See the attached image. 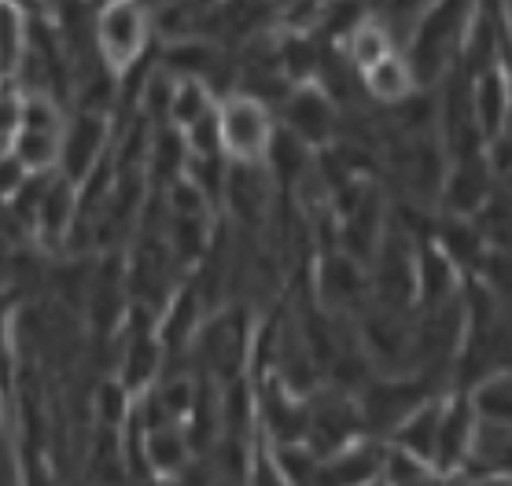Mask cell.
Returning <instances> with one entry per match:
<instances>
[{"mask_svg":"<svg viewBox=\"0 0 512 486\" xmlns=\"http://www.w3.org/2000/svg\"><path fill=\"white\" fill-rule=\"evenodd\" d=\"M258 317L247 306H222L214 310L199 328L196 343H192V369L199 376L222 383H233L247 376L251 365V343H255Z\"/></svg>","mask_w":512,"mask_h":486,"instance_id":"obj_1","label":"cell"},{"mask_svg":"<svg viewBox=\"0 0 512 486\" xmlns=\"http://www.w3.org/2000/svg\"><path fill=\"white\" fill-rule=\"evenodd\" d=\"M96 56L115 78L140 67V59L152 52L155 23L148 0H104L96 8L93 26Z\"/></svg>","mask_w":512,"mask_h":486,"instance_id":"obj_2","label":"cell"},{"mask_svg":"<svg viewBox=\"0 0 512 486\" xmlns=\"http://www.w3.org/2000/svg\"><path fill=\"white\" fill-rule=\"evenodd\" d=\"M446 391H450V387H443V383L424 376V372L373 376V380L358 391V409H361V420H365V431H369L373 439L384 442L420 402H428V398L446 394Z\"/></svg>","mask_w":512,"mask_h":486,"instance_id":"obj_3","label":"cell"},{"mask_svg":"<svg viewBox=\"0 0 512 486\" xmlns=\"http://www.w3.org/2000/svg\"><path fill=\"white\" fill-rule=\"evenodd\" d=\"M277 111L247 93H229L218 100L222 155L229 162H266L277 137Z\"/></svg>","mask_w":512,"mask_h":486,"instance_id":"obj_4","label":"cell"},{"mask_svg":"<svg viewBox=\"0 0 512 486\" xmlns=\"http://www.w3.org/2000/svg\"><path fill=\"white\" fill-rule=\"evenodd\" d=\"M310 291H314V302L328 317L358 321L361 313L373 306V277H369V266H361L358 258L343 255L336 247L321 251Z\"/></svg>","mask_w":512,"mask_h":486,"instance_id":"obj_5","label":"cell"},{"mask_svg":"<svg viewBox=\"0 0 512 486\" xmlns=\"http://www.w3.org/2000/svg\"><path fill=\"white\" fill-rule=\"evenodd\" d=\"M255 383V431L269 446H306L310 398L295 394L277 376H258Z\"/></svg>","mask_w":512,"mask_h":486,"instance_id":"obj_6","label":"cell"},{"mask_svg":"<svg viewBox=\"0 0 512 486\" xmlns=\"http://www.w3.org/2000/svg\"><path fill=\"white\" fill-rule=\"evenodd\" d=\"M111 148H115V115L74 107L63 126V140H59V174L82 185L111 155Z\"/></svg>","mask_w":512,"mask_h":486,"instance_id":"obj_7","label":"cell"},{"mask_svg":"<svg viewBox=\"0 0 512 486\" xmlns=\"http://www.w3.org/2000/svg\"><path fill=\"white\" fill-rule=\"evenodd\" d=\"M365 420L358 409V394L336 391V387H317L310 394V428H306V446L325 457L350 442L365 439Z\"/></svg>","mask_w":512,"mask_h":486,"instance_id":"obj_8","label":"cell"},{"mask_svg":"<svg viewBox=\"0 0 512 486\" xmlns=\"http://www.w3.org/2000/svg\"><path fill=\"white\" fill-rule=\"evenodd\" d=\"M222 207L236 229L258 232L277 207V181L269 177L266 162H229Z\"/></svg>","mask_w":512,"mask_h":486,"instance_id":"obj_9","label":"cell"},{"mask_svg":"<svg viewBox=\"0 0 512 486\" xmlns=\"http://www.w3.org/2000/svg\"><path fill=\"white\" fill-rule=\"evenodd\" d=\"M277 122L314 151L328 148L339 137V107L328 100L321 85H295L280 104Z\"/></svg>","mask_w":512,"mask_h":486,"instance_id":"obj_10","label":"cell"},{"mask_svg":"<svg viewBox=\"0 0 512 486\" xmlns=\"http://www.w3.org/2000/svg\"><path fill=\"white\" fill-rule=\"evenodd\" d=\"M498 174L490 166L487 151L479 155H465V159H450L443 177V188H439V207L443 214H454V218H476L479 207L494 196L498 188Z\"/></svg>","mask_w":512,"mask_h":486,"instance_id":"obj_11","label":"cell"},{"mask_svg":"<svg viewBox=\"0 0 512 486\" xmlns=\"http://www.w3.org/2000/svg\"><path fill=\"white\" fill-rule=\"evenodd\" d=\"M479 413L468 391H446L443 413H439V446H435V472L446 479H457L465 472L468 450L476 439Z\"/></svg>","mask_w":512,"mask_h":486,"instance_id":"obj_12","label":"cell"},{"mask_svg":"<svg viewBox=\"0 0 512 486\" xmlns=\"http://www.w3.org/2000/svg\"><path fill=\"white\" fill-rule=\"evenodd\" d=\"M74 225H78V185L56 170V174L48 177L45 192H41V203H37V210H34L30 243H41L52 255H63Z\"/></svg>","mask_w":512,"mask_h":486,"instance_id":"obj_13","label":"cell"},{"mask_svg":"<svg viewBox=\"0 0 512 486\" xmlns=\"http://www.w3.org/2000/svg\"><path fill=\"white\" fill-rule=\"evenodd\" d=\"M384 450L387 442L365 435L343 450L317 457L314 486H376L384 472Z\"/></svg>","mask_w":512,"mask_h":486,"instance_id":"obj_14","label":"cell"},{"mask_svg":"<svg viewBox=\"0 0 512 486\" xmlns=\"http://www.w3.org/2000/svg\"><path fill=\"white\" fill-rule=\"evenodd\" d=\"M465 273L454 266V258L446 255L439 243L420 240L417 247V288H413V310H431V306H443L454 302L465 291Z\"/></svg>","mask_w":512,"mask_h":486,"instance_id":"obj_15","label":"cell"},{"mask_svg":"<svg viewBox=\"0 0 512 486\" xmlns=\"http://www.w3.org/2000/svg\"><path fill=\"white\" fill-rule=\"evenodd\" d=\"M361 93L365 100L376 107H402L409 96H417V78H413V67H409L406 52L398 48L391 56H384L376 67H369L361 74Z\"/></svg>","mask_w":512,"mask_h":486,"instance_id":"obj_16","label":"cell"},{"mask_svg":"<svg viewBox=\"0 0 512 486\" xmlns=\"http://www.w3.org/2000/svg\"><path fill=\"white\" fill-rule=\"evenodd\" d=\"M439 413H443V394H435L428 402H420L413 413H409L402 424H398L391 435H387V446L395 450H406L413 457H420L424 464L435 468V446H439Z\"/></svg>","mask_w":512,"mask_h":486,"instance_id":"obj_17","label":"cell"},{"mask_svg":"<svg viewBox=\"0 0 512 486\" xmlns=\"http://www.w3.org/2000/svg\"><path fill=\"white\" fill-rule=\"evenodd\" d=\"M461 475H505V479H512V428L479 420Z\"/></svg>","mask_w":512,"mask_h":486,"instance_id":"obj_18","label":"cell"},{"mask_svg":"<svg viewBox=\"0 0 512 486\" xmlns=\"http://www.w3.org/2000/svg\"><path fill=\"white\" fill-rule=\"evenodd\" d=\"M30 19L23 8L0 0V89H12L30 52Z\"/></svg>","mask_w":512,"mask_h":486,"instance_id":"obj_19","label":"cell"},{"mask_svg":"<svg viewBox=\"0 0 512 486\" xmlns=\"http://www.w3.org/2000/svg\"><path fill=\"white\" fill-rule=\"evenodd\" d=\"M339 52H343V59H347L358 74H365V70L376 67L384 56L398 52V45H395V37L387 34V26L380 23L376 15H365V19H361V23L354 26L343 41H339Z\"/></svg>","mask_w":512,"mask_h":486,"instance_id":"obj_20","label":"cell"},{"mask_svg":"<svg viewBox=\"0 0 512 486\" xmlns=\"http://www.w3.org/2000/svg\"><path fill=\"white\" fill-rule=\"evenodd\" d=\"M63 129H15L12 155L26 166V174H56Z\"/></svg>","mask_w":512,"mask_h":486,"instance_id":"obj_21","label":"cell"},{"mask_svg":"<svg viewBox=\"0 0 512 486\" xmlns=\"http://www.w3.org/2000/svg\"><path fill=\"white\" fill-rule=\"evenodd\" d=\"M468 398L476 405L479 420L512 428V369L490 372L476 387H468Z\"/></svg>","mask_w":512,"mask_h":486,"instance_id":"obj_22","label":"cell"},{"mask_svg":"<svg viewBox=\"0 0 512 486\" xmlns=\"http://www.w3.org/2000/svg\"><path fill=\"white\" fill-rule=\"evenodd\" d=\"M435 4H439V0H376L373 15L387 26V34L395 37V45L406 48Z\"/></svg>","mask_w":512,"mask_h":486,"instance_id":"obj_23","label":"cell"},{"mask_svg":"<svg viewBox=\"0 0 512 486\" xmlns=\"http://www.w3.org/2000/svg\"><path fill=\"white\" fill-rule=\"evenodd\" d=\"M218 107V96L207 81L199 78H177L174 81V100H170V126L188 129L203 115H210Z\"/></svg>","mask_w":512,"mask_h":486,"instance_id":"obj_24","label":"cell"},{"mask_svg":"<svg viewBox=\"0 0 512 486\" xmlns=\"http://www.w3.org/2000/svg\"><path fill=\"white\" fill-rule=\"evenodd\" d=\"M240 486H295L288 479V468L280 461V453L269 446L266 439L251 442V457H247V472H244V483Z\"/></svg>","mask_w":512,"mask_h":486,"instance_id":"obj_25","label":"cell"},{"mask_svg":"<svg viewBox=\"0 0 512 486\" xmlns=\"http://www.w3.org/2000/svg\"><path fill=\"white\" fill-rule=\"evenodd\" d=\"M19 317H23L19 295L12 288L0 291V380L12 372L15 347H19Z\"/></svg>","mask_w":512,"mask_h":486,"instance_id":"obj_26","label":"cell"},{"mask_svg":"<svg viewBox=\"0 0 512 486\" xmlns=\"http://www.w3.org/2000/svg\"><path fill=\"white\" fill-rule=\"evenodd\" d=\"M428 475H435V468L424 464L420 457H413V453L395 450V446L384 450V472H380V483L384 486H409V483L428 479Z\"/></svg>","mask_w":512,"mask_h":486,"instance_id":"obj_27","label":"cell"},{"mask_svg":"<svg viewBox=\"0 0 512 486\" xmlns=\"http://www.w3.org/2000/svg\"><path fill=\"white\" fill-rule=\"evenodd\" d=\"M188 155H222V129H218V107L203 115L199 122H192L188 129H181Z\"/></svg>","mask_w":512,"mask_h":486,"instance_id":"obj_28","label":"cell"},{"mask_svg":"<svg viewBox=\"0 0 512 486\" xmlns=\"http://www.w3.org/2000/svg\"><path fill=\"white\" fill-rule=\"evenodd\" d=\"M26 177L30 174H26V166L15 159V155H4V159H0V203H4V207L23 192Z\"/></svg>","mask_w":512,"mask_h":486,"instance_id":"obj_29","label":"cell"},{"mask_svg":"<svg viewBox=\"0 0 512 486\" xmlns=\"http://www.w3.org/2000/svg\"><path fill=\"white\" fill-rule=\"evenodd\" d=\"M450 486H512V479H505V475H457V479H450Z\"/></svg>","mask_w":512,"mask_h":486,"instance_id":"obj_30","label":"cell"},{"mask_svg":"<svg viewBox=\"0 0 512 486\" xmlns=\"http://www.w3.org/2000/svg\"><path fill=\"white\" fill-rule=\"evenodd\" d=\"M8 4L23 8L26 15H45V4H41V0H8Z\"/></svg>","mask_w":512,"mask_h":486,"instance_id":"obj_31","label":"cell"},{"mask_svg":"<svg viewBox=\"0 0 512 486\" xmlns=\"http://www.w3.org/2000/svg\"><path fill=\"white\" fill-rule=\"evenodd\" d=\"M4 155H12V137H8V133H0V159H4Z\"/></svg>","mask_w":512,"mask_h":486,"instance_id":"obj_32","label":"cell"},{"mask_svg":"<svg viewBox=\"0 0 512 486\" xmlns=\"http://www.w3.org/2000/svg\"><path fill=\"white\" fill-rule=\"evenodd\" d=\"M41 4H45V15H48V12H52V8H59L63 0H41Z\"/></svg>","mask_w":512,"mask_h":486,"instance_id":"obj_33","label":"cell"},{"mask_svg":"<svg viewBox=\"0 0 512 486\" xmlns=\"http://www.w3.org/2000/svg\"><path fill=\"white\" fill-rule=\"evenodd\" d=\"M501 185H505V192H509V196H512V174L505 177V181H501Z\"/></svg>","mask_w":512,"mask_h":486,"instance_id":"obj_34","label":"cell"},{"mask_svg":"<svg viewBox=\"0 0 512 486\" xmlns=\"http://www.w3.org/2000/svg\"><path fill=\"white\" fill-rule=\"evenodd\" d=\"M0 431H4V398H0Z\"/></svg>","mask_w":512,"mask_h":486,"instance_id":"obj_35","label":"cell"}]
</instances>
